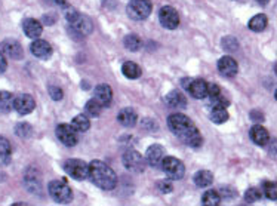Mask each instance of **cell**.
<instances>
[{
    "mask_svg": "<svg viewBox=\"0 0 277 206\" xmlns=\"http://www.w3.org/2000/svg\"><path fill=\"white\" fill-rule=\"evenodd\" d=\"M168 126L175 137H178L184 144L193 149H199L203 144V138L200 135L197 126L193 123L189 116L175 113L168 117Z\"/></svg>",
    "mask_w": 277,
    "mask_h": 206,
    "instance_id": "1",
    "label": "cell"
},
{
    "mask_svg": "<svg viewBox=\"0 0 277 206\" xmlns=\"http://www.w3.org/2000/svg\"><path fill=\"white\" fill-rule=\"evenodd\" d=\"M87 178L98 187V189L110 191L117 186V175L107 163L101 160H92L89 163V173Z\"/></svg>",
    "mask_w": 277,
    "mask_h": 206,
    "instance_id": "2",
    "label": "cell"
},
{
    "mask_svg": "<svg viewBox=\"0 0 277 206\" xmlns=\"http://www.w3.org/2000/svg\"><path fill=\"white\" fill-rule=\"evenodd\" d=\"M66 18H67V21L70 22L71 28H73L76 33H79L80 36H87L92 33L94 24H92L90 18L86 17V15L79 14L74 8H71V6L67 8V11H66Z\"/></svg>",
    "mask_w": 277,
    "mask_h": 206,
    "instance_id": "3",
    "label": "cell"
},
{
    "mask_svg": "<svg viewBox=\"0 0 277 206\" xmlns=\"http://www.w3.org/2000/svg\"><path fill=\"white\" fill-rule=\"evenodd\" d=\"M162 171L165 172V175L171 180V181H178V180H182L184 175H186V166L184 163L172 156H165L162 163Z\"/></svg>",
    "mask_w": 277,
    "mask_h": 206,
    "instance_id": "4",
    "label": "cell"
},
{
    "mask_svg": "<svg viewBox=\"0 0 277 206\" xmlns=\"http://www.w3.org/2000/svg\"><path fill=\"white\" fill-rule=\"evenodd\" d=\"M48 191H49V196L52 197L56 203H61V205H66L70 203L71 199H73V191L67 186L66 181H61V180H53L49 183L48 186Z\"/></svg>",
    "mask_w": 277,
    "mask_h": 206,
    "instance_id": "5",
    "label": "cell"
},
{
    "mask_svg": "<svg viewBox=\"0 0 277 206\" xmlns=\"http://www.w3.org/2000/svg\"><path fill=\"white\" fill-rule=\"evenodd\" d=\"M153 5L150 0H131L126 6V12L129 18L135 21H142L151 14Z\"/></svg>",
    "mask_w": 277,
    "mask_h": 206,
    "instance_id": "6",
    "label": "cell"
},
{
    "mask_svg": "<svg viewBox=\"0 0 277 206\" xmlns=\"http://www.w3.org/2000/svg\"><path fill=\"white\" fill-rule=\"evenodd\" d=\"M64 171L76 181H83L87 178L89 173V165L80 159H69L64 162Z\"/></svg>",
    "mask_w": 277,
    "mask_h": 206,
    "instance_id": "7",
    "label": "cell"
},
{
    "mask_svg": "<svg viewBox=\"0 0 277 206\" xmlns=\"http://www.w3.org/2000/svg\"><path fill=\"white\" fill-rule=\"evenodd\" d=\"M123 166L131 172L141 173L145 169V159L137 150H128L125 152V155L121 157Z\"/></svg>",
    "mask_w": 277,
    "mask_h": 206,
    "instance_id": "8",
    "label": "cell"
},
{
    "mask_svg": "<svg viewBox=\"0 0 277 206\" xmlns=\"http://www.w3.org/2000/svg\"><path fill=\"white\" fill-rule=\"evenodd\" d=\"M24 186L33 194L42 193V173L36 166H28L24 172Z\"/></svg>",
    "mask_w": 277,
    "mask_h": 206,
    "instance_id": "9",
    "label": "cell"
},
{
    "mask_svg": "<svg viewBox=\"0 0 277 206\" xmlns=\"http://www.w3.org/2000/svg\"><path fill=\"white\" fill-rule=\"evenodd\" d=\"M159 21L160 24L168 28V30H175L178 25H179V17H178V12L176 9L172 6H163L160 11H159Z\"/></svg>",
    "mask_w": 277,
    "mask_h": 206,
    "instance_id": "10",
    "label": "cell"
},
{
    "mask_svg": "<svg viewBox=\"0 0 277 206\" xmlns=\"http://www.w3.org/2000/svg\"><path fill=\"white\" fill-rule=\"evenodd\" d=\"M55 134H56V138L67 147H74L77 144V134L76 131L73 129L71 125H67V123H61L56 126L55 129Z\"/></svg>",
    "mask_w": 277,
    "mask_h": 206,
    "instance_id": "11",
    "label": "cell"
},
{
    "mask_svg": "<svg viewBox=\"0 0 277 206\" xmlns=\"http://www.w3.org/2000/svg\"><path fill=\"white\" fill-rule=\"evenodd\" d=\"M35 108L36 101L30 94H21V95L15 97V100H14V110L17 111L18 114H21V116L30 114Z\"/></svg>",
    "mask_w": 277,
    "mask_h": 206,
    "instance_id": "12",
    "label": "cell"
},
{
    "mask_svg": "<svg viewBox=\"0 0 277 206\" xmlns=\"http://www.w3.org/2000/svg\"><path fill=\"white\" fill-rule=\"evenodd\" d=\"M2 52H5L8 56H11L12 60H22L24 58V49L21 46V43L15 39H6L0 43Z\"/></svg>",
    "mask_w": 277,
    "mask_h": 206,
    "instance_id": "13",
    "label": "cell"
},
{
    "mask_svg": "<svg viewBox=\"0 0 277 206\" xmlns=\"http://www.w3.org/2000/svg\"><path fill=\"white\" fill-rule=\"evenodd\" d=\"M165 156H166V150H165V147H163V145H160V144H153V145H150V147L147 149L145 160L148 162V165H150V166L157 168V166H160V163H162V160H163V157H165Z\"/></svg>",
    "mask_w": 277,
    "mask_h": 206,
    "instance_id": "14",
    "label": "cell"
},
{
    "mask_svg": "<svg viewBox=\"0 0 277 206\" xmlns=\"http://www.w3.org/2000/svg\"><path fill=\"white\" fill-rule=\"evenodd\" d=\"M218 70L225 77H234L239 71V66L233 56L225 55L223 58H220V61H218Z\"/></svg>",
    "mask_w": 277,
    "mask_h": 206,
    "instance_id": "15",
    "label": "cell"
},
{
    "mask_svg": "<svg viewBox=\"0 0 277 206\" xmlns=\"http://www.w3.org/2000/svg\"><path fill=\"white\" fill-rule=\"evenodd\" d=\"M30 51L39 60H46V58H49L52 55L51 45L46 40H42V39H36L35 42L32 43V46H30Z\"/></svg>",
    "mask_w": 277,
    "mask_h": 206,
    "instance_id": "16",
    "label": "cell"
},
{
    "mask_svg": "<svg viewBox=\"0 0 277 206\" xmlns=\"http://www.w3.org/2000/svg\"><path fill=\"white\" fill-rule=\"evenodd\" d=\"M249 137L252 139V142H255L257 145H261V147L267 145L268 141H270V134H268V131H267L264 126H261V125H254V126L249 129Z\"/></svg>",
    "mask_w": 277,
    "mask_h": 206,
    "instance_id": "17",
    "label": "cell"
},
{
    "mask_svg": "<svg viewBox=\"0 0 277 206\" xmlns=\"http://www.w3.org/2000/svg\"><path fill=\"white\" fill-rule=\"evenodd\" d=\"M189 94L196 100H203L208 97V83L203 79H196L191 80L190 85L187 87Z\"/></svg>",
    "mask_w": 277,
    "mask_h": 206,
    "instance_id": "18",
    "label": "cell"
},
{
    "mask_svg": "<svg viewBox=\"0 0 277 206\" xmlns=\"http://www.w3.org/2000/svg\"><path fill=\"white\" fill-rule=\"evenodd\" d=\"M22 30H24V33L27 37H30V39H39L40 36H42V32H43V27H42V24H40V21H37L35 18H27V19H24V22H22Z\"/></svg>",
    "mask_w": 277,
    "mask_h": 206,
    "instance_id": "19",
    "label": "cell"
},
{
    "mask_svg": "<svg viewBox=\"0 0 277 206\" xmlns=\"http://www.w3.org/2000/svg\"><path fill=\"white\" fill-rule=\"evenodd\" d=\"M137 121H138L137 111L134 108H131V107L121 108L119 114H117V122L125 128H134L137 125Z\"/></svg>",
    "mask_w": 277,
    "mask_h": 206,
    "instance_id": "20",
    "label": "cell"
},
{
    "mask_svg": "<svg viewBox=\"0 0 277 206\" xmlns=\"http://www.w3.org/2000/svg\"><path fill=\"white\" fill-rule=\"evenodd\" d=\"M95 100L101 104L103 107L108 105V104L111 103V100H113V91H111V87L108 85H105V83L97 86L95 87Z\"/></svg>",
    "mask_w": 277,
    "mask_h": 206,
    "instance_id": "21",
    "label": "cell"
},
{
    "mask_svg": "<svg viewBox=\"0 0 277 206\" xmlns=\"http://www.w3.org/2000/svg\"><path fill=\"white\" fill-rule=\"evenodd\" d=\"M165 103L168 104L171 108H186L187 107V98L179 91H172V92H169L166 95Z\"/></svg>",
    "mask_w": 277,
    "mask_h": 206,
    "instance_id": "22",
    "label": "cell"
},
{
    "mask_svg": "<svg viewBox=\"0 0 277 206\" xmlns=\"http://www.w3.org/2000/svg\"><path fill=\"white\" fill-rule=\"evenodd\" d=\"M11 157H12L11 142L6 138L0 135V166L2 165H8L11 162Z\"/></svg>",
    "mask_w": 277,
    "mask_h": 206,
    "instance_id": "23",
    "label": "cell"
},
{
    "mask_svg": "<svg viewBox=\"0 0 277 206\" xmlns=\"http://www.w3.org/2000/svg\"><path fill=\"white\" fill-rule=\"evenodd\" d=\"M194 180V184L200 189H205V187H209L212 183H213V175L212 172L209 171H199L196 172V175L193 176Z\"/></svg>",
    "mask_w": 277,
    "mask_h": 206,
    "instance_id": "24",
    "label": "cell"
},
{
    "mask_svg": "<svg viewBox=\"0 0 277 206\" xmlns=\"http://www.w3.org/2000/svg\"><path fill=\"white\" fill-rule=\"evenodd\" d=\"M267 24H268L267 17H265L264 14H260V15H255L254 18L249 19L248 27H249V30L255 32V33H260V32H264V30H265Z\"/></svg>",
    "mask_w": 277,
    "mask_h": 206,
    "instance_id": "25",
    "label": "cell"
},
{
    "mask_svg": "<svg viewBox=\"0 0 277 206\" xmlns=\"http://www.w3.org/2000/svg\"><path fill=\"white\" fill-rule=\"evenodd\" d=\"M121 73L128 79H138V77H141V74H142L141 67H139L138 64L132 63V61H128V63H125L121 66Z\"/></svg>",
    "mask_w": 277,
    "mask_h": 206,
    "instance_id": "26",
    "label": "cell"
},
{
    "mask_svg": "<svg viewBox=\"0 0 277 206\" xmlns=\"http://www.w3.org/2000/svg\"><path fill=\"white\" fill-rule=\"evenodd\" d=\"M221 194L218 190H208L202 196V205L205 206H218L221 203Z\"/></svg>",
    "mask_w": 277,
    "mask_h": 206,
    "instance_id": "27",
    "label": "cell"
},
{
    "mask_svg": "<svg viewBox=\"0 0 277 206\" xmlns=\"http://www.w3.org/2000/svg\"><path fill=\"white\" fill-rule=\"evenodd\" d=\"M14 100L15 97L8 91H0V111L9 113L14 108Z\"/></svg>",
    "mask_w": 277,
    "mask_h": 206,
    "instance_id": "28",
    "label": "cell"
},
{
    "mask_svg": "<svg viewBox=\"0 0 277 206\" xmlns=\"http://www.w3.org/2000/svg\"><path fill=\"white\" fill-rule=\"evenodd\" d=\"M71 126L76 132H86L90 128V122L85 114H79L71 121Z\"/></svg>",
    "mask_w": 277,
    "mask_h": 206,
    "instance_id": "29",
    "label": "cell"
},
{
    "mask_svg": "<svg viewBox=\"0 0 277 206\" xmlns=\"http://www.w3.org/2000/svg\"><path fill=\"white\" fill-rule=\"evenodd\" d=\"M123 45H125V48H126V49H129V51H132V52H137L139 48H141L142 42H141L139 36L128 35L126 37H125V40H123Z\"/></svg>",
    "mask_w": 277,
    "mask_h": 206,
    "instance_id": "30",
    "label": "cell"
},
{
    "mask_svg": "<svg viewBox=\"0 0 277 206\" xmlns=\"http://www.w3.org/2000/svg\"><path fill=\"white\" fill-rule=\"evenodd\" d=\"M228 119H230V116H228L227 108H213L212 113H210V121L217 123V125L225 123Z\"/></svg>",
    "mask_w": 277,
    "mask_h": 206,
    "instance_id": "31",
    "label": "cell"
},
{
    "mask_svg": "<svg viewBox=\"0 0 277 206\" xmlns=\"http://www.w3.org/2000/svg\"><path fill=\"white\" fill-rule=\"evenodd\" d=\"M15 134H17V137L22 138V139L30 138L33 135V128H32L30 123L21 122V123H18L17 126H15Z\"/></svg>",
    "mask_w": 277,
    "mask_h": 206,
    "instance_id": "32",
    "label": "cell"
},
{
    "mask_svg": "<svg viewBox=\"0 0 277 206\" xmlns=\"http://www.w3.org/2000/svg\"><path fill=\"white\" fill-rule=\"evenodd\" d=\"M85 110H86V113L89 116H92V117H97V116H100L101 114V110H103V105L98 103L95 98H92V100H89L85 105Z\"/></svg>",
    "mask_w": 277,
    "mask_h": 206,
    "instance_id": "33",
    "label": "cell"
},
{
    "mask_svg": "<svg viewBox=\"0 0 277 206\" xmlns=\"http://www.w3.org/2000/svg\"><path fill=\"white\" fill-rule=\"evenodd\" d=\"M265 196H267V199H270V200H276L277 199V186L276 183H273V181H265L264 184H262V190H261Z\"/></svg>",
    "mask_w": 277,
    "mask_h": 206,
    "instance_id": "34",
    "label": "cell"
},
{
    "mask_svg": "<svg viewBox=\"0 0 277 206\" xmlns=\"http://www.w3.org/2000/svg\"><path fill=\"white\" fill-rule=\"evenodd\" d=\"M221 45H223V49L228 52H234L239 49V42L236 37L233 36H225L224 39L221 40Z\"/></svg>",
    "mask_w": 277,
    "mask_h": 206,
    "instance_id": "35",
    "label": "cell"
},
{
    "mask_svg": "<svg viewBox=\"0 0 277 206\" xmlns=\"http://www.w3.org/2000/svg\"><path fill=\"white\" fill-rule=\"evenodd\" d=\"M261 196H262V191L260 189H257V187H252V189L246 190V193H244V202L255 203V202L260 200Z\"/></svg>",
    "mask_w": 277,
    "mask_h": 206,
    "instance_id": "36",
    "label": "cell"
},
{
    "mask_svg": "<svg viewBox=\"0 0 277 206\" xmlns=\"http://www.w3.org/2000/svg\"><path fill=\"white\" fill-rule=\"evenodd\" d=\"M48 91H49V95H51V98H52L53 101H61L63 97H64L63 89H59L58 86H49Z\"/></svg>",
    "mask_w": 277,
    "mask_h": 206,
    "instance_id": "37",
    "label": "cell"
},
{
    "mask_svg": "<svg viewBox=\"0 0 277 206\" xmlns=\"http://www.w3.org/2000/svg\"><path fill=\"white\" fill-rule=\"evenodd\" d=\"M220 194H221V199H233L237 196V191L233 187H223L220 189Z\"/></svg>",
    "mask_w": 277,
    "mask_h": 206,
    "instance_id": "38",
    "label": "cell"
},
{
    "mask_svg": "<svg viewBox=\"0 0 277 206\" xmlns=\"http://www.w3.org/2000/svg\"><path fill=\"white\" fill-rule=\"evenodd\" d=\"M157 189L160 190L162 193H171L173 187L169 181H160V183H157Z\"/></svg>",
    "mask_w": 277,
    "mask_h": 206,
    "instance_id": "39",
    "label": "cell"
},
{
    "mask_svg": "<svg viewBox=\"0 0 277 206\" xmlns=\"http://www.w3.org/2000/svg\"><path fill=\"white\" fill-rule=\"evenodd\" d=\"M6 69H8V61H6V58H5V53L0 51V74L5 73Z\"/></svg>",
    "mask_w": 277,
    "mask_h": 206,
    "instance_id": "40",
    "label": "cell"
},
{
    "mask_svg": "<svg viewBox=\"0 0 277 206\" xmlns=\"http://www.w3.org/2000/svg\"><path fill=\"white\" fill-rule=\"evenodd\" d=\"M249 116H251V119H252V121H264V114H262V113H260V111H255V110H254V111H251V114H249Z\"/></svg>",
    "mask_w": 277,
    "mask_h": 206,
    "instance_id": "41",
    "label": "cell"
},
{
    "mask_svg": "<svg viewBox=\"0 0 277 206\" xmlns=\"http://www.w3.org/2000/svg\"><path fill=\"white\" fill-rule=\"evenodd\" d=\"M55 3H56L58 6H61V8H69L67 0H55Z\"/></svg>",
    "mask_w": 277,
    "mask_h": 206,
    "instance_id": "42",
    "label": "cell"
},
{
    "mask_svg": "<svg viewBox=\"0 0 277 206\" xmlns=\"http://www.w3.org/2000/svg\"><path fill=\"white\" fill-rule=\"evenodd\" d=\"M190 82H191V79H182V86L187 89V87H189V85H190Z\"/></svg>",
    "mask_w": 277,
    "mask_h": 206,
    "instance_id": "43",
    "label": "cell"
},
{
    "mask_svg": "<svg viewBox=\"0 0 277 206\" xmlns=\"http://www.w3.org/2000/svg\"><path fill=\"white\" fill-rule=\"evenodd\" d=\"M257 3H258V5H262V6H264V5H267V3H268V0H257Z\"/></svg>",
    "mask_w": 277,
    "mask_h": 206,
    "instance_id": "44",
    "label": "cell"
}]
</instances>
